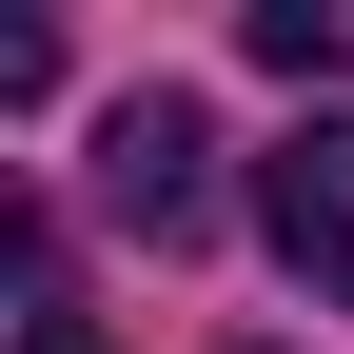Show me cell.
<instances>
[{
  "label": "cell",
  "instance_id": "1",
  "mask_svg": "<svg viewBox=\"0 0 354 354\" xmlns=\"http://www.w3.org/2000/svg\"><path fill=\"white\" fill-rule=\"evenodd\" d=\"M256 216H276V256L315 295H354V118H295V138L256 158Z\"/></svg>",
  "mask_w": 354,
  "mask_h": 354
},
{
  "label": "cell",
  "instance_id": "2",
  "mask_svg": "<svg viewBox=\"0 0 354 354\" xmlns=\"http://www.w3.org/2000/svg\"><path fill=\"white\" fill-rule=\"evenodd\" d=\"M197 158H216V138H197V99H118V138H99V197H118V216L177 256V236L216 216V177H197Z\"/></svg>",
  "mask_w": 354,
  "mask_h": 354
},
{
  "label": "cell",
  "instance_id": "3",
  "mask_svg": "<svg viewBox=\"0 0 354 354\" xmlns=\"http://www.w3.org/2000/svg\"><path fill=\"white\" fill-rule=\"evenodd\" d=\"M256 59H276V79H335L354 59V0H256Z\"/></svg>",
  "mask_w": 354,
  "mask_h": 354
},
{
  "label": "cell",
  "instance_id": "4",
  "mask_svg": "<svg viewBox=\"0 0 354 354\" xmlns=\"http://www.w3.org/2000/svg\"><path fill=\"white\" fill-rule=\"evenodd\" d=\"M20 354H118V335L59 295V256H39V236H20Z\"/></svg>",
  "mask_w": 354,
  "mask_h": 354
}]
</instances>
